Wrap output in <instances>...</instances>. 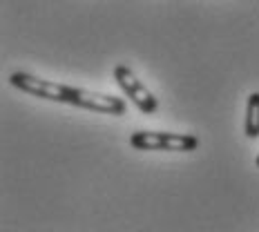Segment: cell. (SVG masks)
Here are the masks:
<instances>
[{
    "label": "cell",
    "mask_w": 259,
    "mask_h": 232,
    "mask_svg": "<svg viewBox=\"0 0 259 232\" xmlns=\"http://www.w3.org/2000/svg\"><path fill=\"white\" fill-rule=\"evenodd\" d=\"M255 163H257V170H259V156H257V161H255Z\"/></svg>",
    "instance_id": "obj_6"
},
{
    "label": "cell",
    "mask_w": 259,
    "mask_h": 232,
    "mask_svg": "<svg viewBox=\"0 0 259 232\" xmlns=\"http://www.w3.org/2000/svg\"><path fill=\"white\" fill-rule=\"evenodd\" d=\"M9 83L16 89L25 91V94L38 96V99H47V101H56V103H65V85L54 83V80H42L34 74L27 72H14L9 76Z\"/></svg>",
    "instance_id": "obj_4"
},
{
    "label": "cell",
    "mask_w": 259,
    "mask_h": 232,
    "mask_svg": "<svg viewBox=\"0 0 259 232\" xmlns=\"http://www.w3.org/2000/svg\"><path fill=\"white\" fill-rule=\"evenodd\" d=\"M130 145L137 150H168V152H192L199 148V138L192 134H172V132H134Z\"/></svg>",
    "instance_id": "obj_1"
},
{
    "label": "cell",
    "mask_w": 259,
    "mask_h": 232,
    "mask_svg": "<svg viewBox=\"0 0 259 232\" xmlns=\"http://www.w3.org/2000/svg\"><path fill=\"white\" fill-rule=\"evenodd\" d=\"M244 132H246L248 138H257L259 136V91H252V94L248 96Z\"/></svg>",
    "instance_id": "obj_5"
},
{
    "label": "cell",
    "mask_w": 259,
    "mask_h": 232,
    "mask_svg": "<svg viewBox=\"0 0 259 232\" xmlns=\"http://www.w3.org/2000/svg\"><path fill=\"white\" fill-rule=\"evenodd\" d=\"M114 80L118 83V87L132 99V103L137 105L143 114H154L156 112V107H159L156 99L150 94V89L143 87L141 80L134 76L130 67H125V65H116L114 67Z\"/></svg>",
    "instance_id": "obj_3"
},
{
    "label": "cell",
    "mask_w": 259,
    "mask_h": 232,
    "mask_svg": "<svg viewBox=\"0 0 259 232\" xmlns=\"http://www.w3.org/2000/svg\"><path fill=\"white\" fill-rule=\"evenodd\" d=\"M65 103L74 107H83V110H90V112H99V114H112V116H121L127 110L123 99L101 94V91H90L83 87H72V85H65Z\"/></svg>",
    "instance_id": "obj_2"
}]
</instances>
